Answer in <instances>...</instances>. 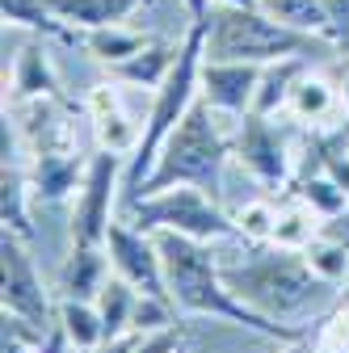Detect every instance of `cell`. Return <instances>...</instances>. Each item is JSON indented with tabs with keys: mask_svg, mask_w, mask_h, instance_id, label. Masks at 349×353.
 <instances>
[{
	"mask_svg": "<svg viewBox=\"0 0 349 353\" xmlns=\"http://www.w3.org/2000/svg\"><path fill=\"white\" fill-rule=\"evenodd\" d=\"M219 248V270L232 294L257 312L261 320H270L295 336H308V328L341 299V286L324 282L303 248H286L274 240H223Z\"/></svg>",
	"mask_w": 349,
	"mask_h": 353,
	"instance_id": "1",
	"label": "cell"
},
{
	"mask_svg": "<svg viewBox=\"0 0 349 353\" xmlns=\"http://www.w3.org/2000/svg\"><path fill=\"white\" fill-rule=\"evenodd\" d=\"M160 244V261H164V282L172 294V307L181 316H198V320H215V324H232V328H248L257 336H266L274 345L286 341H303L270 320H261L257 312L232 294V286L223 282L219 270V248L206 244V240H190L177 232H152Z\"/></svg>",
	"mask_w": 349,
	"mask_h": 353,
	"instance_id": "2",
	"label": "cell"
},
{
	"mask_svg": "<svg viewBox=\"0 0 349 353\" xmlns=\"http://www.w3.org/2000/svg\"><path fill=\"white\" fill-rule=\"evenodd\" d=\"M236 122L240 118H223L219 110H210L198 97V105L186 114V122L172 130L168 143L160 148L156 168L148 172V181L139 185V194L168 190V185H198L210 198L223 202L228 176H232V164H236ZM135 198H130V202H135Z\"/></svg>",
	"mask_w": 349,
	"mask_h": 353,
	"instance_id": "3",
	"label": "cell"
},
{
	"mask_svg": "<svg viewBox=\"0 0 349 353\" xmlns=\"http://www.w3.org/2000/svg\"><path fill=\"white\" fill-rule=\"evenodd\" d=\"M202 59H206V26L194 21L181 38V55L172 63V72L164 76V84L152 93V105L143 114V139L135 148V156L126 160V176H122V206L139 194V185L148 181V172L156 168L160 148L168 143V135L186 122V114L198 105L202 97Z\"/></svg>",
	"mask_w": 349,
	"mask_h": 353,
	"instance_id": "4",
	"label": "cell"
},
{
	"mask_svg": "<svg viewBox=\"0 0 349 353\" xmlns=\"http://www.w3.org/2000/svg\"><path fill=\"white\" fill-rule=\"evenodd\" d=\"M206 26V59H232V63H278L290 55H341L332 42L312 38V34H299L282 21H274L266 9L257 5H215Z\"/></svg>",
	"mask_w": 349,
	"mask_h": 353,
	"instance_id": "5",
	"label": "cell"
},
{
	"mask_svg": "<svg viewBox=\"0 0 349 353\" xmlns=\"http://www.w3.org/2000/svg\"><path fill=\"white\" fill-rule=\"evenodd\" d=\"M122 219L143 232H177L206 244H223L240 236L232 210L198 185H168V190L139 194L135 202L122 206Z\"/></svg>",
	"mask_w": 349,
	"mask_h": 353,
	"instance_id": "6",
	"label": "cell"
},
{
	"mask_svg": "<svg viewBox=\"0 0 349 353\" xmlns=\"http://www.w3.org/2000/svg\"><path fill=\"white\" fill-rule=\"evenodd\" d=\"M122 176H126V156L114 152H93L84 185L72 198V219H68V240L80 248H106L110 228L122 214Z\"/></svg>",
	"mask_w": 349,
	"mask_h": 353,
	"instance_id": "7",
	"label": "cell"
},
{
	"mask_svg": "<svg viewBox=\"0 0 349 353\" xmlns=\"http://www.w3.org/2000/svg\"><path fill=\"white\" fill-rule=\"evenodd\" d=\"M286 122L290 118H266V114H244L236 122V168L266 194L290 190L295 181L299 139L286 130Z\"/></svg>",
	"mask_w": 349,
	"mask_h": 353,
	"instance_id": "8",
	"label": "cell"
},
{
	"mask_svg": "<svg viewBox=\"0 0 349 353\" xmlns=\"http://www.w3.org/2000/svg\"><path fill=\"white\" fill-rule=\"evenodd\" d=\"M0 303H5L9 316H21L38 328H51L55 324V307L59 299L51 294V286L42 282L38 274V261L30 252V244L13 232H0Z\"/></svg>",
	"mask_w": 349,
	"mask_h": 353,
	"instance_id": "9",
	"label": "cell"
},
{
	"mask_svg": "<svg viewBox=\"0 0 349 353\" xmlns=\"http://www.w3.org/2000/svg\"><path fill=\"white\" fill-rule=\"evenodd\" d=\"M106 252H110V270L118 278H126L130 286H135L139 294H156V299H168V282H164V261H160V244L152 232L126 223V219L118 214V223L110 228L106 236Z\"/></svg>",
	"mask_w": 349,
	"mask_h": 353,
	"instance_id": "10",
	"label": "cell"
},
{
	"mask_svg": "<svg viewBox=\"0 0 349 353\" xmlns=\"http://www.w3.org/2000/svg\"><path fill=\"white\" fill-rule=\"evenodd\" d=\"M84 114H89V126H93V139L101 152H114V156H135L139 139H143V118L130 114L126 105V84H118L114 76L93 84V93L84 97Z\"/></svg>",
	"mask_w": 349,
	"mask_h": 353,
	"instance_id": "11",
	"label": "cell"
},
{
	"mask_svg": "<svg viewBox=\"0 0 349 353\" xmlns=\"http://www.w3.org/2000/svg\"><path fill=\"white\" fill-rule=\"evenodd\" d=\"M261 84V63H232V59H202V101L223 118L252 114Z\"/></svg>",
	"mask_w": 349,
	"mask_h": 353,
	"instance_id": "12",
	"label": "cell"
},
{
	"mask_svg": "<svg viewBox=\"0 0 349 353\" xmlns=\"http://www.w3.org/2000/svg\"><path fill=\"white\" fill-rule=\"evenodd\" d=\"M295 126H308V130H320V126H337L345 122V101H341V80L324 76L316 63L303 72L290 88V101H286V114Z\"/></svg>",
	"mask_w": 349,
	"mask_h": 353,
	"instance_id": "13",
	"label": "cell"
},
{
	"mask_svg": "<svg viewBox=\"0 0 349 353\" xmlns=\"http://www.w3.org/2000/svg\"><path fill=\"white\" fill-rule=\"evenodd\" d=\"M26 172H30V185H34L38 202L63 206V202H72L80 194L84 172H89V156H80V148H72V152H42V156H30Z\"/></svg>",
	"mask_w": 349,
	"mask_h": 353,
	"instance_id": "14",
	"label": "cell"
},
{
	"mask_svg": "<svg viewBox=\"0 0 349 353\" xmlns=\"http://www.w3.org/2000/svg\"><path fill=\"white\" fill-rule=\"evenodd\" d=\"M181 38H186V34H177V38H152L139 55H130L126 63L110 68V76H114L118 84L139 88V93L152 97L156 88L164 84V76L172 72V63H177V55H181Z\"/></svg>",
	"mask_w": 349,
	"mask_h": 353,
	"instance_id": "15",
	"label": "cell"
},
{
	"mask_svg": "<svg viewBox=\"0 0 349 353\" xmlns=\"http://www.w3.org/2000/svg\"><path fill=\"white\" fill-rule=\"evenodd\" d=\"M51 13L80 38L89 30H101V26H122L130 21L139 9H148L152 0H47Z\"/></svg>",
	"mask_w": 349,
	"mask_h": 353,
	"instance_id": "16",
	"label": "cell"
},
{
	"mask_svg": "<svg viewBox=\"0 0 349 353\" xmlns=\"http://www.w3.org/2000/svg\"><path fill=\"white\" fill-rule=\"evenodd\" d=\"M110 252L106 248H80L68 244L63 256V270H59V299H97L101 286L110 282Z\"/></svg>",
	"mask_w": 349,
	"mask_h": 353,
	"instance_id": "17",
	"label": "cell"
},
{
	"mask_svg": "<svg viewBox=\"0 0 349 353\" xmlns=\"http://www.w3.org/2000/svg\"><path fill=\"white\" fill-rule=\"evenodd\" d=\"M34 185L26 164H5L0 172V219H5V232L21 236L26 244H34Z\"/></svg>",
	"mask_w": 349,
	"mask_h": 353,
	"instance_id": "18",
	"label": "cell"
},
{
	"mask_svg": "<svg viewBox=\"0 0 349 353\" xmlns=\"http://www.w3.org/2000/svg\"><path fill=\"white\" fill-rule=\"evenodd\" d=\"M156 34H148V30H139V26H130V21H122V26H101V30H89V34H80V47L89 51L106 72L110 68H118V63H126L130 55H139L148 42H152Z\"/></svg>",
	"mask_w": 349,
	"mask_h": 353,
	"instance_id": "19",
	"label": "cell"
},
{
	"mask_svg": "<svg viewBox=\"0 0 349 353\" xmlns=\"http://www.w3.org/2000/svg\"><path fill=\"white\" fill-rule=\"evenodd\" d=\"M316 59L308 55H290V59H278V63H266L261 68V84H257V101H252V114H266V118H282L286 114V101H290V88L295 80L308 72Z\"/></svg>",
	"mask_w": 349,
	"mask_h": 353,
	"instance_id": "20",
	"label": "cell"
},
{
	"mask_svg": "<svg viewBox=\"0 0 349 353\" xmlns=\"http://www.w3.org/2000/svg\"><path fill=\"white\" fill-rule=\"evenodd\" d=\"M55 324L63 328V336L80 353H97L106 345V320L97 312V303H89V299H59Z\"/></svg>",
	"mask_w": 349,
	"mask_h": 353,
	"instance_id": "21",
	"label": "cell"
},
{
	"mask_svg": "<svg viewBox=\"0 0 349 353\" xmlns=\"http://www.w3.org/2000/svg\"><path fill=\"white\" fill-rule=\"evenodd\" d=\"M51 93H59V76H55V68H51L47 47L34 38L30 47L17 55V63H13V97H9V101H21V97H51Z\"/></svg>",
	"mask_w": 349,
	"mask_h": 353,
	"instance_id": "22",
	"label": "cell"
},
{
	"mask_svg": "<svg viewBox=\"0 0 349 353\" xmlns=\"http://www.w3.org/2000/svg\"><path fill=\"white\" fill-rule=\"evenodd\" d=\"M0 13H5V26L30 30L34 38H59V42H76V34L51 13L47 0H0Z\"/></svg>",
	"mask_w": 349,
	"mask_h": 353,
	"instance_id": "23",
	"label": "cell"
},
{
	"mask_svg": "<svg viewBox=\"0 0 349 353\" xmlns=\"http://www.w3.org/2000/svg\"><path fill=\"white\" fill-rule=\"evenodd\" d=\"M320 223H324V219H320L308 202H303V198H295V194L286 190V198L278 202V219H274V244L308 248V244L316 240Z\"/></svg>",
	"mask_w": 349,
	"mask_h": 353,
	"instance_id": "24",
	"label": "cell"
},
{
	"mask_svg": "<svg viewBox=\"0 0 349 353\" xmlns=\"http://www.w3.org/2000/svg\"><path fill=\"white\" fill-rule=\"evenodd\" d=\"M97 312L106 320V341L110 336H122V332H135V303H139V290L130 286L126 278L110 274V282L101 286V294L93 299Z\"/></svg>",
	"mask_w": 349,
	"mask_h": 353,
	"instance_id": "25",
	"label": "cell"
},
{
	"mask_svg": "<svg viewBox=\"0 0 349 353\" xmlns=\"http://www.w3.org/2000/svg\"><path fill=\"white\" fill-rule=\"evenodd\" d=\"M274 21L299 30V34H312L328 42V17H324V0H257Z\"/></svg>",
	"mask_w": 349,
	"mask_h": 353,
	"instance_id": "26",
	"label": "cell"
},
{
	"mask_svg": "<svg viewBox=\"0 0 349 353\" xmlns=\"http://www.w3.org/2000/svg\"><path fill=\"white\" fill-rule=\"evenodd\" d=\"M290 194L295 198H303L320 219H332V214H341L345 206H349V190H341L328 172H308V176H295L290 181Z\"/></svg>",
	"mask_w": 349,
	"mask_h": 353,
	"instance_id": "27",
	"label": "cell"
},
{
	"mask_svg": "<svg viewBox=\"0 0 349 353\" xmlns=\"http://www.w3.org/2000/svg\"><path fill=\"white\" fill-rule=\"evenodd\" d=\"M308 353H349V299H337L308 328Z\"/></svg>",
	"mask_w": 349,
	"mask_h": 353,
	"instance_id": "28",
	"label": "cell"
},
{
	"mask_svg": "<svg viewBox=\"0 0 349 353\" xmlns=\"http://www.w3.org/2000/svg\"><path fill=\"white\" fill-rule=\"evenodd\" d=\"M236 219L240 240H274V219H278V202L270 194H252L236 206H228Z\"/></svg>",
	"mask_w": 349,
	"mask_h": 353,
	"instance_id": "29",
	"label": "cell"
},
{
	"mask_svg": "<svg viewBox=\"0 0 349 353\" xmlns=\"http://www.w3.org/2000/svg\"><path fill=\"white\" fill-rule=\"evenodd\" d=\"M303 256H308V265H312L324 282H332V286H345V282H349V248H345L341 240L316 232V240L303 248Z\"/></svg>",
	"mask_w": 349,
	"mask_h": 353,
	"instance_id": "30",
	"label": "cell"
},
{
	"mask_svg": "<svg viewBox=\"0 0 349 353\" xmlns=\"http://www.w3.org/2000/svg\"><path fill=\"white\" fill-rule=\"evenodd\" d=\"M324 17H328V42L349 55V0H324Z\"/></svg>",
	"mask_w": 349,
	"mask_h": 353,
	"instance_id": "31",
	"label": "cell"
},
{
	"mask_svg": "<svg viewBox=\"0 0 349 353\" xmlns=\"http://www.w3.org/2000/svg\"><path fill=\"white\" fill-rule=\"evenodd\" d=\"M135 353H186V328H181V324H172V328L143 332V341H139Z\"/></svg>",
	"mask_w": 349,
	"mask_h": 353,
	"instance_id": "32",
	"label": "cell"
},
{
	"mask_svg": "<svg viewBox=\"0 0 349 353\" xmlns=\"http://www.w3.org/2000/svg\"><path fill=\"white\" fill-rule=\"evenodd\" d=\"M320 232H324V236H332V240H341V244L349 248V206H345L341 214L324 219V223H320Z\"/></svg>",
	"mask_w": 349,
	"mask_h": 353,
	"instance_id": "33",
	"label": "cell"
},
{
	"mask_svg": "<svg viewBox=\"0 0 349 353\" xmlns=\"http://www.w3.org/2000/svg\"><path fill=\"white\" fill-rule=\"evenodd\" d=\"M139 341H143V332H122V336H110L97 353H135Z\"/></svg>",
	"mask_w": 349,
	"mask_h": 353,
	"instance_id": "34",
	"label": "cell"
},
{
	"mask_svg": "<svg viewBox=\"0 0 349 353\" xmlns=\"http://www.w3.org/2000/svg\"><path fill=\"white\" fill-rule=\"evenodd\" d=\"M177 9H181L190 21H206L210 9H215V0H177Z\"/></svg>",
	"mask_w": 349,
	"mask_h": 353,
	"instance_id": "35",
	"label": "cell"
},
{
	"mask_svg": "<svg viewBox=\"0 0 349 353\" xmlns=\"http://www.w3.org/2000/svg\"><path fill=\"white\" fill-rule=\"evenodd\" d=\"M341 101H345V114H349V59L341 63Z\"/></svg>",
	"mask_w": 349,
	"mask_h": 353,
	"instance_id": "36",
	"label": "cell"
},
{
	"mask_svg": "<svg viewBox=\"0 0 349 353\" xmlns=\"http://www.w3.org/2000/svg\"><path fill=\"white\" fill-rule=\"evenodd\" d=\"M274 353H308V336H303V341H286V345H278Z\"/></svg>",
	"mask_w": 349,
	"mask_h": 353,
	"instance_id": "37",
	"label": "cell"
},
{
	"mask_svg": "<svg viewBox=\"0 0 349 353\" xmlns=\"http://www.w3.org/2000/svg\"><path fill=\"white\" fill-rule=\"evenodd\" d=\"M215 5H252V0H215Z\"/></svg>",
	"mask_w": 349,
	"mask_h": 353,
	"instance_id": "38",
	"label": "cell"
},
{
	"mask_svg": "<svg viewBox=\"0 0 349 353\" xmlns=\"http://www.w3.org/2000/svg\"><path fill=\"white\" fill-rule=\"evenodd\" d=\"M341 299H349V282H345V286H341Z\"/></svg>",
	"mask_w": 349,
	"mask_h": 353,
	"instance_id": "39",
	"label": "cell"
},
{
	"mask_svg": "<svg viewBox=\"0 0 349 353\" xmlns=\"http://www.w3.org/2000/svg\"><path fill=\"white\" fill-rule=\"evenodd\" d=\"M186 353H190V349H186Z\"/></svg>",
	"mask_w": 349,
	"mask_h": 353,
	"instance_id": "40",
	"label": "cell"
}]
</instances>
